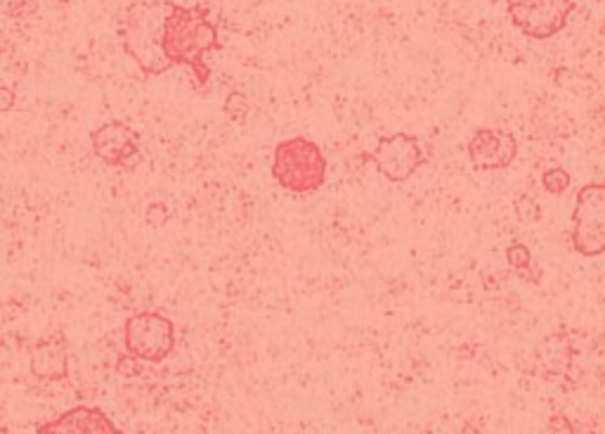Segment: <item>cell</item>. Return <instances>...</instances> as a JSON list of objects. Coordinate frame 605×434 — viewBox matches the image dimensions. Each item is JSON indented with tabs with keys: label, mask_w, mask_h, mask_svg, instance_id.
<instances>
[{
	"label": "cell",
	"mask_w": 605,
	"mask_h": 434,
	"mask_svg": "<svg viewBox=\"0 0 605 434\" xmlns=\"http://www.w3.org/2000/svg\"><path fill=\"white\" fill-rule=\"evenodd\" d=\"M0 96H3V112H10L12 104H15V94L8 86L0 88Z\"/></svg>",
	"instance_id": "cell-19"
},
{
	"label": "cell",
	"mask_w": 605,
	"mask_h": 434,
	"mask_svg": "<svg viewBox=\"0 0 605 434\" xmlns=\"http://www.w3.org/2000/svg\"><path fill=\"white\" fill-rule=\"evenodd\" d=\"M126 349L144 363H164L176 347V325L164 313L142 311L130 315L124 327Z\"/></svg>",
	"instance_id": "cell-3"
},
{
	"label": "cell",
	"mask_w": 605,
	"mask_h": 434,
	"mask_svg": "<svg viewBox=\"0 0 605 434\" xmlns=\"http://www.w3.org/2000/svg\"><path fill=\"white\" fill-rule=\"evenodd\" d=\"M121 44L144 76H161L173 67H190L199 86L211 78L204 55L220 50L218 26L209 5L185 8L171 0H138L126 8Z\"/></svg>",
	"instance_id": "cell-1"
},
{
	"label": "cell",
	"mask_w": 605,
	"mask_h": 434,
	"mask_svg": "<svg viewBox=\"0 0 605 434\" xmlns=\"http://www.w3.org/2000/svg\"><path fill=\"white\" fill-rule=\"evenodd\" d=\"M516 214L522 223H537L542 219V207L532 195H518L516 197Z\"/></svg>",
	"instance_id": "cell-15"
},
{
	"label": "cell",
	"mask_w": 605,
	"mask_h": 434,
	"mask_svg": "<svg viewBox=\"0 0 605 434\" xmlns=\"http://www.w3.org/2000/svg\"><path fill=\"white\" fill-rule=\"evenodd\" d=\"M223 112L227 114V120H232L235 124L247 122V116H249V112H251L249 98H247L244 94H239V90H232V94L225 98Z\"/></svg>",
	"instance_id": "cell-12"
},
{
	"label": "cell",
	"mask_w": 605,
	"mask_h": 434,
	"mask_svg": "<svg viewBox=\"0 0 605 434\" xmlns=\"http://www.w3.org/2000/svg\"><path fill=\"white\" fill-rule=\"evenodd\" d=\"M506 8L516 29L534 41H546L566 29L575 3L572 0H506Z\"/></svg>",
	"instance_id": "cell-5"
},
{
	"label": "cell",
	"mask_w": 605,
	"mask_h": 434,
	"mask_svg": "<svg viewBox=\"0 0 605 434\" xmlns=\"http://www.w3.org/2000/svg\"><path fill=\"white\" fill-rule=\"evenodd\" d=\"M518 140L506 128H478L468 140V160L478 171H500L514 164Z\"/></svg>",
	"instance_id": "cell-8"
},
{
	"label": "cell",
	"mask_w": 605,
	"mask_h": 434,
	"mask_svg": "<svg viewBox=\"0 0 605 434\" xmlns=\"http://www.w3.org/2000/svg\"><path fill=\"white\" fill-rule=\"evenodd\" d=\"M166 221H168V209H166V204L156 202V204H152L150 209H147V223H150V226L161 228Z\"/></svg>",
	"instance_id": "cell-17"
},
{
	"label": "cell",
	"mask_w": 605,
	"mask_h": 434,
	"mask_svg": "<svg viewBox=\"0 0 605 434\" xmlns=\"http://www.w3.org/2000/svg\"><path fill=\"white\" fill-rule=\"evenodd\" d=\"M90 145L106 166L133 169L140 164V134L124 122H106L92 131Z\"/></svg>",
	"instance_id": "cell-7"
},
{
	"label": "cell",
	"mask_w": 605,
	"mask_h": 434,
	"mask_svg": "<svg viewBox=\"0 0 605 434\" xmlns=\"http://www.w3.org/2000/svg\"><path fill=\"white\" fill-rule=\"evenodd\" d=\"M273 176L293 195H313L325 186L327 160L311 138H289L275 148Z\"/></svg>",
	"instance_id": "cell-2"
},
{
	"label": "cell",
	"mask_w": 605,
	"mask_h": 434,
	"mask_svg": "<svg viewBox=\"0 0 605 434\" xmlns=\"http://www.w3.org/2000/svg\"><path fill=\"white\" fill-rule=\"evenodd\" d=\"M371 162L379 169V174L391 183L409 181L416 169L424 164L421 142L409 134H393L383 136L371 152Z\"/></svg>",
	"instance_id": "cell-6"
},
{
	"label": "cell",
	"mask_w": 605,
	"mask_h": 434,
	"mask_svg": "<svg viewBox=\"0 0 605 434\" xmlns=\"http://www.w3.org/2000/svg\"><path fill=\"white\" fill-rule=\"evenodd\" d=\"M506 261H508L511 269H516L518 273H522L528 278V271L532 266V255H530V249L526 245H520V243L511 245L506 249Z\"/></svg>",
	"instance_id": "cell-14"
},
{
	"label": "cell",
	"mask_w": 605,
	"mask_h": 434,
	"mask_svg": "<svg viewBox=\"0 0 605 434\" xmlns=\"http://www.w3.org/2000/svg\"><path fill=\"white\" fill-rule=\"evenodd\" d=\"M549 430L551 432H575L572 423L568 418H563V416H554L549 420Z\"/></svg>",
	"instance_id": "cell-18"
},
{
	"label": "cell",
	"mask_w": 605,
	"mask_h": 434,
	"mask_svg": "<svg viewBox=\"0 0 605 434\" xmlns=\"http://www.w3.org/2000/svg\"><path fill=\"white\" fill-rule=\"evenodd\" d=\"M116 371L118 375H124V377H138L142 373V365H140V359L138 357H133V354L128 351L126 357H121L116 361Z\"/></svg>",
	"instance_id": "cell-16"
},
{
	"label": "cell",
	"mask_w": 605,
	"mask_h": 434,
	"mask_svg": "<svg viewBox=\"0 0 605 434\" xmlns=\"http://www.w3.org/2000/svg\"><path fill=\"white\" fill-rule=\"evenodd\" d=\"M540 359L549 373H566L572 361V349L568 345V339L560 335L549 337L540 351Z\"/></svg>",
	"instance_id": "cell-11"
},
{
	"label": "cell",
	"mask_w": 605,
	"mask_h": 434,
	"mask_svg": "<svg viewBox=\"0 0 605 434\" xmlns=\"http://www.w3.org/2000/svg\"><path fill=\"white\" fill-rule=\"evenodd\" d=\"M60 3H64V5H66V3H70V0H60Z\"/></svg>",
	"instance_id": "cell-20"
},
{
	"label": "cell",
	"mask_w": 605,
	"mask_h": 434,
	"mask_svg": "<svg viewBox=\"0 0 605 434\" xmlns=\"http://www.w3.org/2000/svg\"><path fill=\"white\" fill-rule=\"evenodd\" d=\"M38 434H121L110 418L92 406H76L50 423L36 427Z\"/></svg>",
	"instance_id": "cell-9"
},
{
	"label": "cell",
	"mask_w": 605,
	"mask_h": 434,
	"mask_svg": "<svg viewBox=\"0 0 605 434\" xmlns=\"http://www.w3.org/2000/svg\"><path fill=\"white\" fill-rule=\"evenodd\" d=\"M570 174L566 169H549L544 171V176H542V186L546 193L551 195H563L568 188H570Z\"/></svg>",
	"instance_id": "cell-13"
},
{
	"label": "cell",
	"mask_w": 605,
	"mask_h": 434,
	"mask_svg": "<svg viewBox=\"0 0 605 434\" xmlns=\"http://www.w3.org/2000/svg\"><path fill=\"white\" fill-rule=\"evenodd\" d=\"M31 375L43 383H62L70 377V351L64 337H48L31 349Z\"/></svg>",
	"instance_id": "cell-10"
},
{
	"label": "cell",
	"mask_w": 605,
	"mask_h": 434,
	"mask_svg": "<svg viewBox=\"0 0 605 434\" xmlns=\"http://www.w3.org/2000/svg\"><path fill=\"white\" fill-rule=\"evenodd\" d=\"M572 247L577 255L589 259L605 255V183H589L577 193Z\"/></svg>",
	"instance_id": "cell-4"
}]
</instances>
